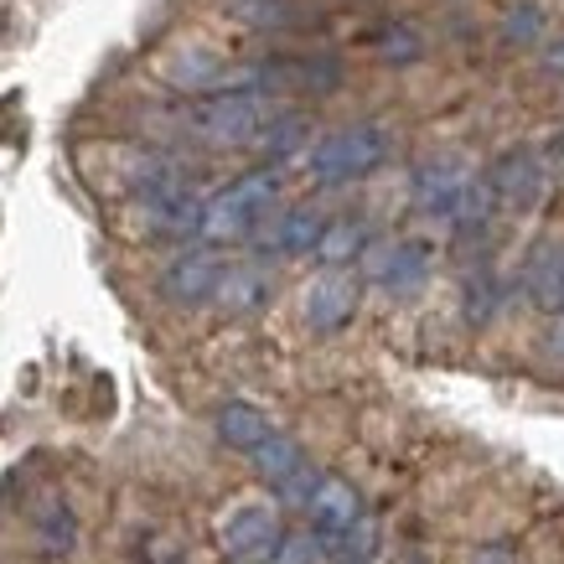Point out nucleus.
<instances>
[{
    "mask_svg": "<svg viewBox=\"0 0 564 564\" xmlns=\"http://www.w3.org/2000/svg\"><path fill=\"white\" fill-rule=\"evenodd\" d=\"M322 213H311V207H295V213H285V218L274 223V249L280 254H316V239H322Z\"/></svg>",
    "mask_w": 564,
    "mask_h": 564,
    "instance_id": "obj_15",
    "label": "nucleus"
},
{
    "mask_svg": "<svg viewBox=\"0 0 564 564\" xmlns=\"http://www.w3.org/2000/svg\"><path fill=\"white\" fill-rule=\"evenodd\" d=\"M368 249V234H362V223L343 218V223H326L322 239H316V259H322L326 270H343L347 259H358Z\"/></svg>",
    "mask_w": 564,
    "mask_h": 564,
    "instance_id": "obj_16",
    "label": "nucleus"
},
{
    "mask_svg": "<svg viewBox=\"0 0 564 564\" xmlns=\"http://www.w3.org/2000/svg\"><path fill=\"white\" fill-rule=\"evenodd\" d=\"M280 539H285V529H280V513H274L270 502H243L239 513L223 523V549L239 564L270 560Z\"/></svg>",
    "mask_w": 564,
    "mask_h": 564,
    "instance_id": "obj_6",
    "label": "nucleus"
},
{
    "mask_svg": "<svg viewBox=\"0 0 564 564\" xmlns=\"http://www.w3.org/2000/svg\"><path fill=\"white\" fill-rule=\"evenodd\" d=\"M306 513H311L316 539H322V544H332V539H343V533L362 518V502H358V492H352V481L322 477L316 487H311V497H306Z\"/></svg>",
    "mask_w": 564,
    "mask_h": 564,
    "instance_id": "obj_8",
    "label": "nucleus"
},
{
    "mask_svg": "<svg viewBox=\"0 0 564 564\" xmlns=\"http://www.w3.org/2000/svg\"><path fill=\"white\" fill-rule=\"evenodd\" d=\"M523 285H529V301L539 311H564V249L560 243H539L533 249Z\"/></svg>",
    "mask_w": 564,
    "mask_h": 564,
    "instance_id": "obj_11",
    "label": "nucleus"
},
{
    "mask_svg": "<svg viewBox=\"0 0 564 564\" xmlns=\"http://www.w3.org/2000/svg\"><path fill=\"white\" fill-rule=\"evenodd\" d=\"M249 456H254V471H259L264 481H270L274 492H280V487H285V481H291L295 471L306 466V456H301V445H295L291 435H270V441L254 445Z\"/></svg>",
    "mask_w": 564,
    "mask_h": 564,
    "instance_id": "obj_14",
    "label": "nucleus"
},
{
    "mask_svg": "<svg viewBox=\"0 0 564 564\" xmlns=\"http://www.w3.org/2000/svg\"><path fill=\"white\" fill-rule=\"evenodd\" d=\"M378 42H383L378 52H383L389 63H414V57H420V42H414L410 32H383Z\"/></svg>",
    "mask_w": 564,
    "mask_h": 564,
    "instance_id": "obj_19",
    "label": "nucleus"
},
{
    "mask_svg": "<svg viewBox=\"0 0 564 564\" xmlns=\"http://www.w3.org/2000/svg\"><path fill=\"white\" fill-rule=\"evenodd\" d=\"M383 155H389V135H383L378 124H343V130H332V135L316 140V151H311V176H316L322 187L358 182V176L383 166Z\"/></svg>",
    "mask_w": 564,
    "mask_h": 564,
    "instance_id": "obj_3",
    "label": "nucleus"
},
{
    "mask_svg": "<svg viewBox=\"0 0 564 564\" xmlns=\"http://www.w3.org/2000/svg\"><path fill=\"white\" fill-rule=\"evenodd\" d=\"M274 120V109L249 88H223L213 99L192 104V135L207 140V145H254L264 135V124Z\"/></svg>",
    "mask_w": 564,
    "mask_h": 564,
    "instance_id": "obj_2",
    "label": "nucleus"
},
{
    "mask_svg": "<svg viewBox=\"0 0 564 564\" xmlns=\"http://www.w3.org/2000/svg\"><path fill=\"white\" fill-rule=\"evenodd\" d=\"M362 264H368V274H373L383 291H414L420 280H425L430 270V249L425 243H368L362 249Z\"/></svg>",
    "mask_w": 564,
    "mask_h": 564,
    "instance_id": "obj_9",
    "label": "nucleus"
},
{
    "mask_svg": "<svg viewBox=\"0 0 564 564\" xmlns=\"http://www.w3.org/2000/svg\"><path fill=\"white\" fill-rule=\"evenodd\" d=\"M477 564H513V560H508V549H487V554H477Z\"/></svg>",
    "mask_w": 564,
    "mask_h": 564,
    "instance_id": "obj_21",
    "label": "nucleus"
},
{
    "mask_svg": "<svg viewBox=\"0 0 564 564\" xmlns=\"http://www.w3.org/2000/svg\"><path fill=\"white\" fill-rule=\"evenodd\" d=\"M471 192H477V176L462 155H435L414 172V203L425 207L430 218H462Z\"/></svg>",
    "mask_w": 564,
    "mask_h": 564,
    "instance_id": "obj_4",
    "label": "nucleus"
},
{
    "mask_svg": "<svg viewBox=\"0 0 564 564\" xmlns=\"http://www.w3.org/2000/svg\"><path fill=\"white\" fill-rule=\"evenodd\" d=\"M316 560H322V539L316 533H285L270 554V564H316Z\"/></svg>",
    "mask_w": 564,
    "mask_h": 564,
    "instance_id": "obj_18",
    "label": "nucleus"
},
{
    "mask_svg": "<svg viewBox=\"0 0 564 564\" xmlns=\"http://www.w3.org/2000/svg\"><path fill=\"white\" fill-rule=\"evenodd\" d=\"M544 352H549V358H554V362H560V368H564V322H560V326H554V332H549V337H544Z\"/></svg>",
    "mask_w": 564,
    "mask_h": 564,
    "instance_id": "obj_20",
    "label": "nucleus"
},
{
    "mask_svg": "<svg viewBox=\"0 0 564 564\" xmlns=\"http://www.w3.org/2000/svg\"><path fill=\"white\" fill-rule=\"evenodd\" d=\"M218 280H223V259L197 249V254L172 259V270L161 274V295L176 301V306H203V301H213Z\"/></svg>",
    "mask_w": 564,
    "mask_h": 564,
    "instance_id": "obj_10",
    "label": "nucleus"
},
{
    "mask_svg": "<svg viewBox=\"0 0 564 564\" xmlns=\"http://www.w3.org/2000/svg\"><path fill=\"white\" fill-rule=\"evenodd\" d=\"M213 425H218V441L234 445V451H254V445H264L274 435L264 410H254V404H223Z\"/></svg>",
    "mask_w": 564,
    "mask_h": 564,
    "instance_id": "obj_13",
    "label": "nucleus"
},
{
    "mask_svg": "<svg viewBox=\"0 0 564 564\" xmlns=\"http://www.w3.org/2000/svg\"><path fill=\"white\" fill-rule=\"evenodd\" d=\"M306 130H311V120L306 115H274L270 124H264V135H259V145L280 161V155H291L301 140H306Z\"/></svg>",
    "mask_w": 564,
    "mask_h": 564,
    "instance_id": "obj_17",
    "label": "nucleus"
},
{
    "mask_svg": "<svg viewBox=\"0 0 564 564\" xmlns=\"http://www.w3.org/2000/svg\"><path fill=\"white\" fill-rule=\"evenodd\" d=\"M213 301H218L223 311H234V316H243V311H259L264 301H270V274L254 270V264H234V270H223Z\"/></svg>",
    "mask_w": 564,
    "mask_h": 564,
    "instance_id": "obj_12",
    "label": "nucleus"
},
{
    "mask_svg": "<svg viewBox=\"0 0 564 564\" xmlns=\"http://www.w3.org/2000/svg\"><path fill=\"white\" fill-rule=\"evenodd\" d=\"M274 192H280V176L274 172H249V176H239V182H228L218 197L203 203V228H197V234H203L207 243L249 239L259 228V218L270 213Z\"/></svg>",
    "mask_w": 564,
    "mask_h": 564,
    "instance_id": "obj_1",
    "label": "nucleus"
},
{
    "mask_svg": "<svg viewBox=\"0 0 564 564\" xmlns=\"http://www.w3.org/2000/svg\"><path fill=\"white\" fill-rule=\"evenodd\" d=\"M358 311V280L347 270H322L306 285V326L311 332H337Z\"/></svg>",
    "mask_w": 564,
    "mask_h": 564,
    "instance_id": "obj_7",
    "label": "nucleus"
},
{
    "mask_svg": "<svg viewBox=\"0 0 564 564\" xmlns=\"http://www.w3.org/2000/svg\"><path fill=\"white\" fill-rule=\"evenodd\" d=\"M544 161L533 151H508L502 161H497L492 172H487V197H492V207H508V213H529V207H539V197H544Z\"/></svg>",
    "mask_w": 564,
    "mask_h": 564,
    "instance_id": "obj_5",
    "label": "nucleus"
}]
</instances>
